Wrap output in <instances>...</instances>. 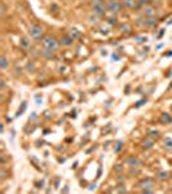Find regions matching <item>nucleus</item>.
I'll use <instances>...</instances> for the list:
<instances>
[{"instance_id": "dca6fc26", "label": "nucleus", "mask_w": 172, "mask_h": 194, "mask_svg": "<svg viewBox=\"0 0 172 194\" xmlns=\"http://www.w3.org/2000/svg\"><path fill=\"white\" fill-rule=\"evenodd\" d=\"M119 31L123 33V34H128L131 31V26L128 23H123V25L119 26Z\"/></svg>"}, {"instance_id": "cd10ccee", "label": "nucleus", "mask_w": 172, "mask_h": 194, "mask_svg": "<svg viewBox=\"0 0 172 194\" xmlns=\"http://www.w3.org/2000/svg\"><path fill=\"white\" fill-rule=\"evenodd\" d=\"M118 191H119V193H126V191H127V189H126V188H119V189H118Z\"/></svg>"}, {"instance_id": "4be33fe9", "label": "nucleus", "mask_w": 172, "mask_h": 194, "mask_svg": "<svg viewBox=\"0 0 172 194\" xmlns=\"http://www.w3.org/2000/svg\"><path fill=\"white\" fill-rule=\"evenodd\" d=\"M108 21H109L110 25H117V23H118V22H117V21H118L117 17H110V18L108 19Z\"/></svg>"}, {"instance_id": "ddd939ff", "label": "nucleus", "mask_w": 172, "mask_h": 194, "mask_svg": "<svg viewBox=\"0 0 172 194\" xmlns=\"http://www.w3.org/2000/svg\"><path fill=\"white\" fill-rule=\"evenodd\" d=\"M160 122L162 123H166V124H169L172 122V116L167 113H162L160 114Z\"/></svg>"}, {"instance_id": "a211bd4d", "label": "nucleus", "mask_w": 172, "mask_h": 194, "mask_svg": "<svg viewBox=\"0 0 172 194\" xmlns=\"http://www.w3.org/2000/svg\"><path fill=\"white\" fill-rule=\"evenodd\" d=\"M163 148L167 149V150H171V149H172V139H171V137L164 139V141H163Z\"/></svg>"}, {"instance_id": "c85d7f7f", "label": "nucleus", "mask_w": 172, "mask_h": 194, "mask_svg": "<svg viewBox=\"0 0 172 194\" xmlns=\"http://www.w3.org/2000/svg\"><path fill=\"white\" fill-rule=\"evenodd\" d=\"M5 88V83H4V80H2V89H4Z\"/></svg>"}, {"instance_id": "412c9836", "label": "nucleus", "mask_w": 172, "mask_h": 194, "mask_svg": "<svg viewBox=\"0 0 172 194\" xmlns=\"http://www.w3.org/2000/svg\"><path fill=\"white\" fill-rule=\"evenodd\" d=\"M150 2L151 0H139V4H140V7H146L150 4Z\"/></svg>"}, {"instance_id": "7ed1b4c3", "label": "nucleus", "mask_w": 172, "mask_h": 194, "mask_svg": "<svg viewBox=\"0 0 172 194\" xmlns=\"http://www.w3.org/2000/svg\"><path fill=\"white\" fill-rule=\"evenodd\" d=\"M43 34H44V30L39 25H31L28 27V35H30L34 40H40L43 38Z\"/></svg>"}, {"instance_id": "5701e85b", "label": "nucleus", "mask_w": 172, "mask_h": 194, "mask_svg": "<svg viewBox=\"0 0 172 194\" xmlns=\"http://www.w3.org/2000/svg\"><path fill=\"white\" fill-rule=\"evenodd\" d=\"M136 40H137V43H144V42L148 40V38H146V36H137Z\"/></svg>"}, {"instance_id": "f3484780", "label": "nucleus", "mask_w": 172, "mask_h": 194, "mask_svg": "<svg viewBox=\"0 0 172 194\" xmlns=\"http://www.w3.org/2000/svg\"><path fill=\"white\" fill-rule=\"evenodd\" d=\"M20 45L22 47V48H25V49H27L28 47H30V42H28V39L27 38H21L20 39Z\"/></svg>"}, {"instance_id": "4468645a", "label": "nucleus", "mask_w": 172, "mask_h": 194, "mask_svg": "<svg viewBox=\"0 0 172 194\" xmlns=\"http://www.w3.org/2000/svg\"><path fill=\"white\" fill-rule=\"evenodd\" d=\"M8 66H9V61H8V58L3 54L2 57H0V69H2V70H5Z\"/></svg>"}, {"instance_id": "aec40b11", "label": "nucleus", "mask_w": 172, "mask_h": 194, "mask_svg": "<svg viewBox=\"0 0 172 194\" xmlns=\"http://www.w3.org/2000/svg\"><path fill=\"white\" fill-rule=\"evenodd\" d=\"M122 148H123V141H118L117 145H115V148H114V151H115V153H119V151L122 150Z\"/></svg>"}, {"instance_id": "20e7f679", "label": "nucleus", "mask_w": 172, "mask_h": 194, "mask_svg": "<svg viewBox=\"0 0 172 194\" xmlns=\"http://www.w3.org/2000/svg\"><path fill=\"white\" fill-rule=\"evenodd\" d=\"M122 7H123V4L119 2V0H114V2H109V3L106 4L108 11H109L110 13H113V14H117V13H119V12L122 11Z\"/></svg>"}, {"instance_id": "9d476101", "label": "nucleus", "mask_w": 172, "mask_h": 194, "mask_svg": "<svg viewBox=\"0 0 172 194\" xmlns=\"http://www.w3.org/2000/svg\"><path fill=\"white\" fill-rule=\"evenodd\" d=\"M157 25V18L155 17H145L144 19V26L145 27H153Z\"/></svg>"}, {"instance_id": "c756f323", "label": "nucleus", "mask_w": 172, "mask_h": 194, "mask_svg": "<svg viewBox=\"0 0 172 194\" xmlns=\"http://www.w3.org/2000/svg\"><path fill=\"white\" fill-rule=\"evenodd\" d=\"M106 2H108V3H109V2H114V0H106Z\"/></svg>"}, {"instance_id": "a878e982", "label": "nucleus", "mask_w": 172, "mask_h": 194, "mask_svg": "<svg viewBox=\"0 0 172 194\" xmlns=\"http://www.w3.org/2000/svg\"><path fill=\"white\" fill-rule=\"evenodd\" d=\"M7 13V7H5V4H3L2 5V16H4Z\"/></svg>"}, {"instance_id": "9b49d317", "label": "nucleus", "mask_w": 172, "mask_h": 194, "mask_svg": "<svg viewBox=\"0 0 172 194\" xmlns=\"http://www.w3.org/2000/svg\"><path fill=\"white\" fill-rule=\"evenodd\" d=\"M73 43H74V39L71 36H69V35L62 36V39H61V44L65 45V47H70V45H73Z\"/></svg>"}, {"instance_id": "b1692460", "label": "nucleus", "mask_w": 172, "mask_h": 194, "mask_svg": "<svg viewBox=\"0 0 172 194\" xmlns=\"http://www.w3.org/2000/svg\"><path fill=\"white\" fill-rule=\"evenodd\" d=\"M149 133H150L151 137H158V135H159V132H158V131H150Z\"/></svg>"}, {"instance_id": "39448f33", "label": "nucleus", "mask_w": 172, "mask_h": 194, "mask_svg": "<svg viewBox=\"0 0 172 194\" xmlns=\"http://www.w3.org/2000/svg\"><path fill=\"white\" fill-rule=\"evenodd\" d=\"M139 188L141 190H145V189H154L155 188V182L151 177H146V179H142L139 182Z\"/></svg>"}, {"instance_id": "393cba45", "label": "nucleus", "mask_w": 172, "mask_h": 194, "mask_svg": "<svg viewBox=\"0 0 172 194\" xmlns=\"http://www.w3.org/2000/svg\"><path fill=\"white\" fill-rule=\"evenodd\" d=\"M142 193L145 194H150V193H154V189H145V190H141Z\"/></svg>"}, {"instance_id": "6e6552de", "label": "nucleus", "mask_w": 172, "mask_h": 194, "mask_svg": "<svg viewBox=\"0 0 172 194\" xmlns=\"http://www.w3.org/2000/svg\"><path fill=\"white\" fill-rule=\"evenodd\" d=\"M154 144H155L154 139H153L151 136L149 135V136H146L144 140H142V148H144V149H151L153 146H154Z\"/></svg>"}, {"instance_id": "0eeeda50", "label": "nucleus", "mask_w": 172, "mask_h": 194, "mask_svg": "<svg viewBox=\"0 0 172 194\" xmlns=\"http://www.w3.org/2000/svg\"><path fill=\"white\" fill-rule=\"evenodd\" d=\"M157 14V8L155 7H151V5H146L142 11V16L144 17H155Z\"/></svg>"}, {"instance_id": "f03ea898", "label": "nucleus", "mask_w": 172, "mask_h": 194, "mask_svg": "<svg viewBox=\"0 0 172 194\" xmlns=\"http://www.w3.org/2000/svg\"><path fill=\"white\" fill-rule=\"evenodd\" d=\"M92 11L94 14L101 17L106 13L108 8H106V4H105L104 0H92Z\"/></svg>"}, {"instance_id": "1a4fd4ad", "label": "nucleus", "mask_w": 172, "mask_h": 194, "mask_svg": "<svg viewBox=\"0 0 172 194\" xmlns=\"http://www.w3.org/2000/svg\"><path fill=\"white\" fill-rule=\"evenodd\" d=\"M122 4L124 5V8H128V9H135L140 7L139 0H123Z\"/></svg>"}, {"instance_id": "6ab92c4d", "label": "nucleus", "mask_w": 172, "mask_h": 194, "mask_svg": "<svg viewBox=\"0 0 172 194\" xmlns=\"http://www.w3.org/2000/svg\"><path fill=\"white\" fill-rule=\"evenodd\" d=\"M42 56L45 57V58H52V57L54 56V52H53V51H48V49H44V51L42 52Z\"/></svg>"}, {"instance_id": "2eb2a0df", "label": "nucleus", "mask_w": 172, "mask_h": 194, "mask_svg": "<svg viewBox=\"0 0 172 194\" xmlns=\"http://www.w3.org/2000/svg\"><path fill=\"white\" fill-rule=\"evenodd\" d=\"M80 31L79 30H76V28H70V30H69V36H71L73 39H74V40H75V39H79L80 38Z\"/></svg>"}, {"instance_id": "f257e3e1", "label": "nucleus", "mask_w": 172, "mask_h": 194, "mask_svg": "<svg viewBox=\"0 0 172 194\" xmlns=\"http://www.w3.org/2000/svg\"><path fill=\"white\" fill-rule=\"evenodd\" d=\"M42 45L44 49H48V51H57V48L60 45V42L52 35H47L42 39Z\"/></svg>"}, {"instance_id": "bb28decb", "label": "nucleus", "mask_w": 172, "mask_h": 194, "mask_svg": "<svg viewBox=\"0 0 172 194\" xmlns=\"http://www.w3.org/2000/svg\"><path fill=\"white\" fill-rule=\"evenodd\" d=\"M27 69H28V70H33V71H34V70H35V66H34V65H30V64H28Z\"/></svg>"}, {"instance_id": "423d86ee", "label": "nucleus", "mask_w": 172, "mask_h": 194, "mask_svg": "<svg viewBox=\"0 0 172 194\" xmlns=\"http://www.w3.org/2000/svg\"><path fill=\"white\" fill-rule=\"evenodd\" d=\"M126 163L129 168H140L141 167V161L136 157H128L126 159Z\"/></svg>"}, {"instance_id": "7c9ffc66", "label": "nucleus", "mask_w": 172, "mask_h": 194, "mask_svg": "<svg viewBox=\"0 0 172 194\" xmlns=\"http://www.w3.org/2000/svg\"><path fill=\"white\" fill-rule=\"evenodd\" d=\"M171 23H172V19H171V21H169V22H168V25H171Z\"/></svg>"}, {"instance_id": "f8f14e48", "label": "nucleus", "mask_w": 172, "mask_h": 194, "mask_svg": "<svg viewBox=\"0 0 172 194\" xmlns=\"http://www.w3.org/2000/svg\"><path fill=\"white\" fill-rule=\"evenodd\" d=\"M168 177H169V172H168V171H159V172L157 173V179L160 180V181H164V180H167Z\"/></svg>"}]
</instances>
